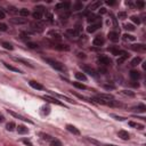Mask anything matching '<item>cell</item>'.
<instances>
[{
  "mask_svg": "<svg viewBox=\"0 0 146 146\" xmlns=\"http://www.w3.org/2000/svg\"><path fill=\"white\" fill-rule=\"evenodd\" d=\"M57 97H59V98H62V99H65V101H67L69 103H73V101L72 99H70L69 97H66V96H64V95H56Z\"/></svg>",
  "mask_w": 146,
  "mask_h": 146,
  "instance_id": "cell-46",
  "label": "cell"
},
{
  "mask_svg": "<svg viewBox=\"0 0 146 146\" xmlns=\"http://www.w3.org/2000/svg\"><path fill=\"white\" fill-rule=\"evenodd\" d=\"M0 31H7V25L5 23H0Z\"/></svg>",
  "mask_w": 146,
  "mask_h": 146,
  "instance_id": "cell-50",
  "label": "cell"
},
{
  "mask_svg": "<svg viewBox=\"0 0 146 146\" xmlns=\"http://www.w3.org/2000/svg\"><path fill=\"white\" fill-rule=\"evenodd\" d=\"M123 95H126V96H130V97H135V92L130 91V90H122L121 91Z\"/></svg>",
  "mask_w": 146,
  "mask_h": 146,
  "instance_id": "cell-40",
  "label": "cell"
},
{
  "mask_svg": "<svg viewBox=\"0 0 146 146\" xmlns=\"http://www.w3.org/2000/svg\"><path fill=\"white\" fill-rule=\"evenodd\" d=\"M81 8H82V4H81V2H77V4L74 5V9H75V10L81 9Z\"/></svg>",
  "mask_w": 146,
  "mask_h": 146,
  "instance_id": "cell-51",
  "label": "cell"
},
{
  "mask_svg": "<svg viewBox=\"0 0 146 146\" xmlns=\"http://www.w3.org/2000/svg\"><path fill=\"white\" fill-rule=\"evenodd\" d=\"M5 16H6V15H5L4 11L0 10V19H4V18H5Z\"/></svg>",
  "mask_w": 146,
  "mask_h": 146,
  "instance_id": "cell-56",
  "label": "cell"
},
{
  "mask_svg": "<svg viewBox=\"0 0 146 146\" xmlns=\"http://www.w3.org/2000/svg\"><path fill=\"white\" fill-rule=\"evenodd\" d=\"M21 38L23 39V40H29V38H30V36H29V33L22 32V33H21Z\"/></svg>",
  "mask_w": 146,
  "mask_h": 146,
  "instance_id": "cell-47",
  "label": "cell"
},
{
  "mask_svg": "<svg viewBox=\"0 0 146 146\" xmlns=\"http://www.w3.org/2000/svg\"><path fill=\"white\" fill-rule=\"evenodd\" d=\"M2 47H4L5 49H8V50H13L14 49L13 45L9 43V42H2Z\"/></svg>",
  "mask_w": 146,
  "mask_h": 146,
  "instance_id": "cell-33",
  "label": "cell"
},
{
  "mask_svg": "<svg viewBox=\"0 0 146 146\" xmlns=\"http://www.w3.org/2000/svg\"><path fill=\"white\" fill-rule=\"evenodd\" d=\"M123 39L125 40H130V41H133V40H136V38L133 35H131V34H128V33H126V34H123Z\"/></svg>",
  "mask_w": 146,
  "mask_h": 146,
  "instance_id": "cell-36",
  "label": "cell"
},
{
  "mask_svg": "<svg viewBox=\"0 0 146 146\" xmlns=\"http://www.w3.org/2000/svg\"><path fill=\"white\" fill-rule=\"evenodd\" d=\"M4 65L7 67L8 70H10V71H14V72H17V73H21V71H19L18 69H16V67H14V66H11V65H9V64H7V63H4Z\"/></svg>",
  "mask_w": 146,
  "mask_h": 146,
  "instance_id": "cell-32",
  "label": "cell"
},
{
  "mask_svg": "<svg viewBox=\"0 0 146 146\" xmlns=\"http://www.w3.org/2000/svg\"><path fill=\"white\" fill-rule=\"evenodd\" d=\"M26 45H28V47H29V48H31V49H36V48L39 47V46H38V43L30 42V41H29V42L26 43Z\"/></svg>",
  "mask_w": 146,
  "mask_h": 146,
  "instance_id": "cell-39",
  "label": "cell"
},
{
  "mask_svg": "<svg viewBox=\"0 0 146 146\" xmlns=\"http://www.w3.org/2000/svg\"><path fill=\"white\" fill-rule=\"evenodd\" d=\"M133 111H136V112H140V113H143V112H145V105H143V104H140V105H138V106H136V107H133L132 108Z\"/></svg>",
  "mask_w": 146,
  "mask_h": 146,
  "instance_id": "cell-27",
  "label": "cell"
},
{
  "mask_svg": "<svg viewBox=\"0 0 146 146\" xmlns=\"http://www.w3.org/2000/svg\"><path fill=\"white\" fill-rule=\"evenodd\" d=\"M101 25H102L101 22H99V23H92L87 28V31H88L89 33H94L95 31H97L99 28H101Z\"/></svg>",
  "mask_w": 146,
  "mask_h": 146,
  "instance_id": "cell-6",
  "label": "cell"
},
{
  "mask_svg": "<svg viewBox=\"0 0 146 146\" xmlns=\"http://www.w3.org/2000/svg\"><path fill=\"white\" fill-rule=\"evenodd\" d=\"M118 18H119V19H125V18H127V13H125V11H120V13L118 14Z\"/></svg>",
  "mask_w": 146,
  "mask_h": 146,
  "instance_id": "cell-42",
  "label": "cell"
},
{
  "mask_svg": "<svg viewBox=\"0 0 146 146\" xmlns=\"http://www.w3.org/2000/svg\"><path fill=\"white\" fill-rule=\"evenodd\" d=\"M14 60H16V62H19V63H23L24 65H28V66H30V67H33V65L31 64L29 60L23 59V58H16V57H14Z\"/></svg>",
  "mask_w": 146,
  "mask_h": 146,
  "instance_id": "cell-21",
  "label": "cell"
},
{
  "mask_svg": "<svg viewBox=\"0 0 146 146\" xmlns=\"http://www.w3.org/2000/svg\"><path fill=\"white\" fill-rule=\"evenodd\" d=\"M17 131H18V133H21V135H25V133L29 132V129L26 128L25 126H18Z\"/></svg>",
  "mask_w": 146,
  "mask_h": 146,
  "instance_id": "cell-22",
  "label": "cell"
},
{
  "mask_svg": "<svg viewBox=\"0 0 146 146\" xmlns=\"http://www.w3.org/2000/svg\"><path fill=\"white\" fill-rule=\"evenodd\" d=\"M43 99H46V101L50 102V103H53V104H57V105H63V104L60 103L59 101H57V99L54 98V97H50V96H43Z\"/></svg>",
  "mask_w": 146,
  "mask_h": 146,
  "instance_id": "cell-17",
  "label": "cell"
},
{
  "mask_svg": "<svg viewBox=\"0 0 146 146\" xmlns=\"http://www.w3.org/2000/svg\"><path fill=\"white\" fill-rule=\"evenodd\" d=\"M8 112L11 114V115L14 116V118H17V119H19V120H23V121H25V122H31V121L29 120V119H25V118H24V116L18 115V114H17V113H15V112H11V111H9V110H8Z\"/></svg>",
  "mask_w": 146,
  "mask_h": 146,
  "instance_id": "cell-20",
  "label": "cell"
},
{
  "mask_svg": "<svg viewBox=\"0 0 146 146\" xmlns=\"http://www.w3.org/2000/svg\"><path fill=\"white\" fill-rule=\"evenodd\" d=\"M136 6H137L138 8L142 9V8H144V7H145V2H144V1H140V0H138V1L136 2Z\"/></svg>",
  "mask_w": 146,
  "mask_h": 146,
  "instance_id": "cell-44",
  "label": "cell"
},
{
  "mask_svg": "<svg viewBox=\"0 0 146 146\" xmlns=\"http://www.w3.org/2000/svg\"><path fill=\"white\" fill-rule=\"evenodd\" d=\"M79 57H82V58H84V57H86V56H84V54H81V53H80V54H79Z\"/></svg>",
  "mask_w": 146,
  "mask_h": 146,
  "instance_id": "cell-59",
  "label": "cell"
},
{
  "mask_svg": "<svg viewBox=\"0 0 146 146\" xmlns=\"http://www.w3.org/2000/svg\"><path fill=\"white\" fill-rule=\"evenodd\" d=\"M10 21V23L13 24H16V25H21V24H26L28 23V21H26L25 18H17V17H14V18H10L9 19Z\"/></svg>",
  "mask_w": 146,
  "mask_h": 146,
  "instance_id": "cell-10",
  "label": "cell"
},
{
  "mask_svg": "<svg viewBox=\"0 0 146 146\" xmlns=\"http://www.w3.org/2000/svg\"><path fill=\"white\" fill-rule=\"evenodd\" d=\"M31 28H32L33 30L38 31V32H41V31L43 30V24H42V22H40V21H35V22H33V23H31Z\"/></svg>",
  "mask_w": 146,
  "mask_h": 146,
  "instance_id": "cell-4",
  "label": "cell"
},
{
  "mask_svg": "<svg viewBox=\"0 0 146 146\" xmlns=\"http://www.w3.org/2000/svg\"><path fill=\"white\" fill-rule=\"evenodd\" d=\"M99 7H101V2L96 1V2H94V4H91L90 6H89V9H90V10H94V9H97V8H99Z\"/></svg>",
  "mask_w": 146,
  "mask_h": 146,
  "instance_id": "cell-30",
  "label": "cell"
},
{
  "mask_svg": "<svg viewBox=\"0 0 146 146\" xmlns=\"http://www.w3.org/2000/svg\"><path fill=\"white\" fill-rule=\"evenodd\" d=\"M87 21L89 23H99V16H96L94 14H87Z\"/></svg>",
  "mask_w": 146,
  "mask_h": 146,
  "instance_id": "cell-9",
  "label": "cell"
},
{
  "mask_svg": "<svg viewBox=\"0 0 146 146\" xmlns=\"http://www.w3.org/2000/svg\"><path fill=\"white\" fill-rule=\"evenodd\" d=\"M123 28H125L126 30H128V31H133V30H135V26H133L132 24H125Z\"/></svg>",
  "mask_w": 146,
  "mask_h": 146,
  "instance_id": "cell-41",
  "label": "cell"
},
{
  "mask_svg": "<svg viewBox=\"0 0 146 146\" xmlns=\"http://www.w3.org/2000/svg\"><path fill=\"white\" fill-rule=\"evenodd\" d=\"M97 97L103 98V99H113V96H111L108 94H99V95H97Z\"/></svg>",
  "mask_w": 146,
  "mask_h": 146,
  "instance_id": "cell-31",
  "label": "cell"
},
{
  "mask_svg": "<svg viewBox=\"0 0 146 146\" xmlns=\"http://www.w3.org/2000/svg\"><path fill=\"white\" fill-rule=\"evenodd\" d=\"M69 16H70V13H67V11H66V13H65V14H60V15H59V17L62 18V19H65V18H67V17H69Z\"/></svg>",
  "mask_w": 146,
  "mask_h": 146,
  "instance_id": "cell-52",
  "label": "cell"
},
{
  "mask_svg": "<svg viewBox=\"0 0 146 146\" xmlns=\"http://www.w3.org/2000/svg\"><path fill=\"white\" fill-rule=\"evenodd\" d=\"M49 144H50V146H62V143L58 139H55V138H53V139L50 140Z\"/></svg>",
  "mask_w": 146,
  "mask_h": 146,
  "instance_id": "cell-28",
  "label": "cell"
},
{
  "mask_svg": "<svg viewBox=\"0 0 146 146\" xmlns=\"http://www.w3.org/2000/svg\"><path fill=\"white\" fill-rule=\"evenodd\" d=\"M118 136L123 140H128L130 138V135L128 133V131H125V130H120L118 132Z\"/></svg>",
  "mask_w": 146,
  "mask_h": 146,
  "instance_id": "cell-15",
  "label": "cell"
},
{
  "mask_svg": "<svg viewBox=\"0 0 146 146\" xmlns=\"http://www.w3.org/2000/svg\"><path fill=\"white\" fill-rule=\"evenodd\" d=\"M45 60H46V62H47L48 64H49L52 67H54L55 70H57V71H64V70H65L64 65H63L62 63L57 62V60H55V59H50V58H45Z\"/></svg>",
  "mask_w": 146,
  "mask_h": 146,
  "instance_id": "cell-1",
  "label": "cell"
},
{
  "mask_svg": "<svg viewBox=\"0 0 146 146\" xmlns=\"http://www.w3.org/2000/svg\"><path fill=\"white\" fill-rule=\"evenodd\" d=\"M43 15H45V17H46V19H47L48 22H52L53 21V14H50V13H48V11H45L43 13Z\"/></svg>",
  "mask_w": 146,
  "mask_h": 146,
  "instance_id": "cell-35",
  "label": "cell"
},
{
  "mask_svg": "<svg viewBox=\"0 0 146 146\" xmlns=\"http://www.w3.org/2000/svg\"><path fill=\"white\" fill-rule=\"evenodd\" d=\"M87 140H89V142L92 143V144H95V145H98V146H104V145H102L99 142H97V140H95V139H91V138H87Z\"/></svg>",
  "mask_w": 146,
  "mask_h": 146,
  "instance_id": "cell-48",
  "label": "cell"
},
{
  "mask_svg": "<svg viewBox=\"0 0 146 146\" xmlns=\"http://www.w3.org/2000/svg\"><path fill=\"white\" fill-rule=\"evenodd\" d=\"M73 86L77 87V88H79V89H81V90H83V89L87 88L83 83H80V82H73Z\"/></svg>",
  "mask_w": 146,
  "mask_h": 146,
  "instance_id": "cell-34",
  "label": "cell"
},
{
  "mask_svg": "<svg viewBox=\"0 0 146 146\" xmlns=\"http://www.w3.org/2000/svg\"><path fill=\"white\" fill-rule=\"evenodd\" d=\"M81 69L83 70L86 73H88V74H90V75H92V77H96V71H95L92 67H90V66H87V65H81Z\"/></svg>",
  "mask_w": 146,
  "mask_h": 146,
  "instance_id": "cell-12",
  "label": "cell"
},
{
  "mask_svg": "<svg viewBox=\"0 0 146 146\" xmlns=\"http://www.w3.org/2000/svg\"><path fill=\"white\" fill-rule=\"evenodd\" d=\"M29 84H30V86L32 87L33 89H36V90H42V89H43V86H42V84H40L39 82L34 81V80H31V81L29 82Z\"/></svg>",
  "mask_w": 146,
  "mask_h": 146,
  "instance_id": "cell-14",
  "label": "cell"
},
{
  "mask_svg": "<svg viewBox=\"0 0 146 146\" xmlns=\"http://www.w3.org/2000/svg\"><path fill=\"white\" fill-rule=\"evenodd\" d=\"M129 126H131V127H136L137 129H144V126L143 125H138V123H135V122H132V121L129 122Z\"/></svg>",
  "mask_w": 146,
  "mask_h": 146,
  "instance_id": "cell-37",
  "label": "cell"
},
{
  "mask_svg": "<svg viewBox=\"0 0 146 146\" xmlns=\"http://www.w3.org/2000/svg\"><path fill=\"white\" fill-rule=\"evenodd\" d=\"M104 42H105V40H104V38L102 35H97L96 38L92 40V45L96 46V47H101V46H103Z\"/></svg>",
  "mask_w": 146,
  "mask_h": 146,
  "instance_id": "cell-5",
  "label": "cell"
},
{
  "mask_svg": "<svg viewBox=\"0 0 146 146\" xmlns=\"http://www.w3.org/2000/svg\"><path fill=\"white\" fill-rule=\"evenodd\" d=\"M15 128H16V125L14 122H8L7 123V126H6V129L8 131H13Z\"/></svg>",
  "mask_w": 146,
  "mask_h": 146,
  "instance_id": "cell-29",
  "label": "cell"
},
{
  "mask_svg": "<svg viewBox=\"0 0 146 146\" xmlns=\"http://www.w3.org/2000/svg\"><path fill=\"white\" fill-rule=\"evenodd\" d=\"M18 14L22 16V17H25V16L30 15V10H29V9H26V8H22V9H19Z\"/></svg>",
  "mask_w": 146,
  "mask_h": 146,
  "instance_id": "cell-25",
  "label": "cell"
},
{
  "mask_svg": "<svg viewBox=\"0 0 146 146\" xmlns=\"http://www.w3.org/2000/svg\"><path fill=\"white\" fill-rule=\"evenodd\" d=\"M8 13H11V14H15V13H18V10L15 8V7H9L8 8Z\"/></svg>",
  "mask_w": 146,
  "mask_h": 146,
  "instance_id": "cell-49",
  "label": "cell"
},
{
  "mask_svg": "<svg viewBox=\"0 0 146 146\" xmlns=\"http://www.w3.org/2000/svg\"><path fill=\"white\" fill-rule=\"evenodd\" d=\"M112 116H113V118H115L116 120H120V121L125 120V118H122V116H118V115H115V114H112Z\"/></svg>",
  "mask_w": 146,
  "mask_h": 146,
  "instance_id": "cell-53",
  "label": "cell"
},
{
  "mask_svg": "<svg viewBox=\"0 0 146 146\" xmlns=\"http://www.w3.org/2000/svg\"><path fill=\"white\" fill-rule=\"evenodd\" d=\"M75 78H77L78 80H81V81H87V77L84 75V73L77 72L75 73Z\"/></svg>",
  "mask_w": 146,
  "mask_h": 146,
  "instance_id": "cell-24",
  "label": "cell"
},
{
  "mask_svg": "<svg viewBox=\"0 0 146 146\" xmlns=\"http://www.w3.org/2000/svg\"><path fill=\"white\" fill-rule=\"evenodd\" d=\"M130 78L132 80H138L140 78V73L136 70H132V71H130Z\"/></svg>",
  "mask_w": 146,
  "mask_h": 146,
  "instance_id": "cell-19",
  "label": "cell"
},
{
  "mask_svg": "<svg viewBox=\"0 0 146 146\" xmlns=\"http://www.w3.org/2000/svg\"><path fill=\"white\" fill-rule=\"evenodd\" d=\"M98 62L102 66H111V64H112L111 58L107 57V56H99Z\"/></svg>",
  "mask_w": 146,
  "mask_h": 146,
  "instance_id": "cell-3",
  "label": "cell"
},
{
  "mask_svg": "<svg viewBox=\"0 0 146 146\" xmlns=\"http://www.w3.org/2000/svg\"><path fill=\"white\" fill-rule=\"evenodd\" d=\"M49 36H50L52 40L55 41V43L62 41V35H60L59 33H57V32H49Z\"/></svg>",
  "mask_w": 146,
  "mask_h": 146,
  "instance_id": "cell-13",
  "label": "cell"
},
{
  "mask_svg": "<svg viewBox=\"0 0 146 146\" xmlns=\"http://www.w3.org/2000/svg\"><path fill=\"white\" fill-rule=\"evenodd\" d=\"M130 48L132 50H135V52H140V53H143L146 50V46L143 45V43H139V45H131Z\"/></svg>",
  "mask_w": 146,
  "mask_h": 146,
  "instance_id": "cell-8",
  "label": "cell"
},
{
  "mask_svg": "<svg viewBox=\"0 0 146 146\" xmlns=\"http://www.w3.org/2000/svg\"><path fill=\"white\" fill-rule=\"evenodd\" d=\"M65 34H66V36L70 40H73V41L79 40V38H80V32L78 30H75V29H69V30H66Z\"/></svg>",
  "mask_w": 146,
  "mask_h": 146,
  "instance_id": "cell-2",
  "label": "cell"
},
{
  "mask_svg": "<svg viewBox=\"0 0 146 146\" xmlns=\"http://www.w3.org/2000/svg\"><path fill=\"white\" fill-rule=\"evenodd\" d=\"M108 39L111 41H113V42H116V41H119V38H120V35H119L118 32H115V31H111V32H108Z\"/></svg>",
  "mask_w": 146,
  "mask_h": 146,
  "instance_id": "cell-11",
  "label": "cell"
},
{
  "mask_svg": "<svg viewBox=\"0 0 146 146\" xmlns=\"http://www.w3.org/2000/svg\"><path fill=\"white\" fill-rule=\"evenodd\" d=\"M131 21L133 22V23L135 24H140V19H139V17H138V16H131Z\"/></svg>",
  "mask_w": 146,
  "mask_h": 146,
  "instance_id": "cell-43",
  "label": "cell"
},
{
  "mask_svg": "<svg viewBox=\"0 0 146 146\" xmlns=\"http://www.w3.org/2000/svg\"><path fill=\"white\" fill-rule=\"evenodd\" d=\"M127 58H128V56H120V57L118 58V64H122Z\"/></svg>",
  "mask_w": 146,
  "mask_h": 146,
  "instance_id": "cell-45",
  "label": "cell"
},
{
  "mask_svg": "<svg viewBox=\"0 0 146 146\" xmlns=\"http://www.w3.org/2000/svg\"><path fill=\"white\" fill-rule=\"evenodd\" d=\"M66 129L70 131L71 133H73V135H80V131H79V129H77L74 127V126H72V125H67L66 126Z\"/></svg>",
  "mask_w": 146,
  "mask_h": 146,
  "instance_id": "cell-16",
  "label": "cell"
},
{
  "mask_svg": "<svg viewBox=\"0 0 146 146\" xmlns=\"http://www.w3.org/2000/svg\"><path fill=\"white\" fill-rule=\"evenodd\" d=\"M106 4L107 5H114L115 4V1H106Z\"/></svg>",
  "mask_w": 146,
  "mask_h": 146,
  "instance_id": "cell-58",
  "label": "cell"
},
{
  "mask_svg": "<svg viewBox=\"0 0 146 146\" xmlns=\"http://www.w3.org/2000/svg\"><path fill=\"white\" fill-rule=\"evenodd\" d=\"M4 121H5L4 115H1V114H0V123H1V122H4Z\"/></svg>",
  "mask_w": 146,
  "mask_h": 146,
  "instance_id": "cell-57",
  "label": "cell"
},
{
  "mask_svg": "<svg viewBox=\"0 0 146 146\" xmlns=\"http://www.w3.org/2000/svg\"><path fill=\"white\" fill-rule=\"evenodd\" d=\"M99 14H101V15H103V14H106V9H105V8H101V9H99Z\"/></svg>",
  "mask_w": 146,
  "mask_h": 146,
  "instance_id": "cell-55",
  "label": "cell"
},
{
  "mask_svg": "<svg viewBox=\"0 0 146 146\" xmlns=\"http://www.w3.org/2000/svg\"><path fill=\"white\" fill-rule=\"evenodd\" d=\"M70 6H71V4H70V2H60V4L56 5V9H58V10H65V11H66L67 9H70Z\"/></svg>",
  "mask_w": 146,
  "mask_h": 146,
  "instance_id": "cell-7",
  "label": "cell"
},
{
  "mask_svg": "<svg viewBox=\"0 0 146 146\" xmlns=\"http://www.w3.org/2000/svg\"><path fill=\"white\" fill-rule=\"evenodd\" d=\"M140 62H142V58H140V57H135L132 60H131L130 65H131V66H137Z\"/></svg>",
  "mask_w": 146,
  "mask_h": 146,
  "instance_id": "cell-26",
  "label": "cell"
},
{
  "mask_svg": "<svg viewBox=\"0 0 146 146\" xmlns=\"http://www.w3.org/2000/svg\"><path fill=\"white\" fill-rule=\"evenodd\" d=\"M54 47L56 48V49H58V50H69V49H70L69 46H66V45H62V43H55Z\"/></svg>",
  "mask_w": 146,
  "mask_h": 146,
  "instance_id": "cell-23",
  "label": "cell"
},
{
  "mask_svg": "<svg viewBox=\"0 0 146 146\" xmlns=\"http://www.w3.org/2000/svg\"><path fill=\"white\" fill-rule=\"evenodd\" d=\"M32 16L33 18L35 19V21H41L43 17V13H41V11H38V10H34L32 13Z\"/></svg>",
  "mask_w": 146,
  "mask_h": 146,
  "instance_id": "cell-18",
  "label": "cell"
},
{
  "mask_svg": "<svg viewBox=\"0 0 146 146\" xmlns=\"http://www.w3.org/2000/svg\"><path fill=\"white\" fill-rule=\"evenodd\" d=\"M40 136H41V137H42V139L47 140V142H50V140L53 139V138H52V136L47 135V133H40Z\"/></svg>",
  "mask_w": 146,
  "mask_h": 146,
  "instance_id": "cell-38",
  "label": "cell"
},
{
  "mask_svg": "<svg viewBox=\"0 0 146 146\" xmlns=\"http://www.w3.org/2000/svg\"><path fill=\"white\" fill-rule=\"evenodd\" d=\"M23 143L25 145H28V146H32V143H31L30 140H28V139H23Z\"/></svg>",
  "mask_w": 146,
  "mask_h": 146,
  "instance_id": "cell-54",
  "label": "cell"
},
{
  "mask_svg": "<svg viewBox=\"0 0 146 146\" xmlns=\"http://www.w3.org/2000/svg\"><path fill=\"white\" fill-rule=\"evenodd\" d=\"M104 146H115V145H104Z\"/></svg>",
  "mask_w": 146,
  "mask_h": 146,
  "instance_id": "cell-60",
  "label": "cell"
}]
</instances>
